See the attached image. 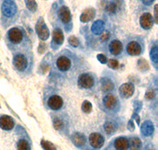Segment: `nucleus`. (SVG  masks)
<instances>
[{
	"label": "nucleus",
	"instance_id": "1",
	"mask_svg": "<svg viewBox=\"0 0 158 150\" xmlns=\"http://www.w3.org/2000/svg\"><path fill=\"white\" fill-rule=\"evenodd\" d=\"M36 31L38 36L43 40H46L48 39L50 32H49L48 28L47 27L44 22V20L43 18H40L39 20L36 22Z\"/></svg>",
	"mask_w": 158,
	"mask_h": 150
},
{
	"label": "nucleus",
	"instance_id": "2",
	"mask_svg": "<svg viewBox=\"0 0 158 150\" xmlns=\"http://www.w3.org/2000/svg\"><path fill=\"white\" fill-rule=\"evenodd\" d=\"M2 12L6 17L11 18L16 14L17 6L11 0H6L2 5Z\"/></svg>",
	"mask_w": 158,
	"mask_h": 150
},
{
	"label": "nucleus",
	"instance_id": "3",
	"mask_svg": "<svg viewBox=\"0 0 158 150\" xmlns=\"http://www.w3.org/2000/svg\"><path fill=\"white\" fill-rule=\"evenodd\" d=\"M78 85L83 89H89L94 85V79L89 73H83L78 78Z\"/></svg>",
	"mask_w": 158,
	"mask_h": 150
},
{
	"label": "nucleus",
	"instance_id": "4",
	"mask_svg": "<svg viewBox=\"0 0 158 150\" xmlns=\"http://www.w3.org/2000/svg\"><path fill=\"white\" fill-rule=\"evenodd\" d=\"M8 37L11 43L17 44L22 42L23 39V34L18 28H13L8 32Z\"/></svg>",
	"mask_w": 158,
	"mask_h": 150
},
{
	"label": "nucleus",
	"instance_id": "5",
	"mask_svg": "<svg viewBox=\"0 0 158 150\" xmlns=\"http://www.w3.org/2000/svg\"><path fill=\"white\" fill-rule=\"evenodd\" d=\"M13 63L15 65V67L17 68V70L19 71H24L26 69L28 65L27 59L23 56V55H16L14 57V60Z\"/></svg>",
	"mask_w": 158,
	"mask_h": 150
},
{
	"label": "nucleus",
	"instance_id": "6",
	"mask_svg": "<svg viewBox=\"0 0 158 150\" xmlns=\"http://www.w3.org/2000/svg\"><path fill=\"white\" fill-rule=\"evenodd\" d=\"M89 142L95 148H100L104 145V138L101 134L94 133L89 136Z\"/></svg>",
	"mask_w": 158,
	"mask_h": 150
},
{
	"label": "nucleus",
	"instance_id": "7",
	"mask_svg": "<svg viewBox=\"0 0 158 150\" xmlns=\"http://www.w3.org/2000/svg\"><path fill=\"white\" fill-rule=\"evenodd\" d=\"M140 24L143 29H151L153 25V19L152 18V15L149 14V13L143 14L140 18Z\"/></svg>",
	"mask_w": 158,
	"mask_h": 150
},
{
	"label": "nucleus",
	"instance_id": "8",
	"mask_svg": "<svg viewBox=\"0 0 158 150\" xmlns=\"http://www.w3.org/2000/svg\"><path fill=\"white\" fill-rule=\"evenodd\" d=\"M63 104V99L59 97V96H57V95L52 96V97L49 98L48 101V104L49 107L52 110H59L62 107Z\"/></svg>",
	"mask_w": 158,
	"mask_h": 150
},
{
	"label": "nucleus",
	"instance_id": "9",
	"mask_svg": "<svg viewBox=\"0 0 158 150\" xmlns=\"http://www.w3.org/2000/svg\"><path fill=\"white\" fill-rule=\"evenodd\" d=\"M15 127V122L11 117L3 115L0 118V127L5 131H10Z\"/></svg>",
	"mask_w": 158,
	"mask_h": 150
},
{
	"label": "nucleus",
	"instance_id": "10",
	"mask_svg": "<svg viewBox=\"0 0 158 150\" xmlns=\"http://www.w3.org/2000/svg\"><path fill=\"white\" fill-rule=\"evenodd\" d=\"M135 92V87L131 83H126L123 84L119 88V93L123 98H129L133 95Z\"/></svg>",
	"mask_w": 158,
	"mask_h": 150
},
{
	"label": "nucleus",
	"instance_id": "11",
	"mask_svg": "<svg viewBox=\"0 0 158 150\" xmlns=\"http://www.w3.org/2000/svg\"><path fill=\"white\" fill-rule=\"evenodd\" d=\"M56 65L57 67L59 68V70L61 71H67L70 68L71 66V62L70 59L66 56H61L57 59L56 62Z\"/></svg>",
	"mask_w": 158,
	"mask_h": 150
},
{
	"label": "nucleus",
	"instance_id": "12",
	"mask_svg": "<svg viewBox=\"0 0 158 150\" xmlns=\"http://www.w3.org/2000/svg\"><path fill=\"white\" fill-rule=\"evenodd\" d=\"M127 51L131 56H138L142 52V47L138 42L131 41L128 44Z\"/></svg>",
	"mask_w": 158,
	"mask_h": 150
},
{
	"label": "nucleus",
	"instance_id": "13",
	"mask_svg": "<svg viewBox=\"0 0 158 150\" xmlns=\"http://www.w3.org/2000/svg\"><path fill=\"white\" fill-rule=\"evenodd\" d=\"M59 16L62 22L63 23H69L71 20V14L68 7L63 6L59 10Z\"/></svg>",
	"mask_w": 158,
	"mask_h": 150
},
{
	"label": "nucleus",
	"instance_id": "14",
	"mask_svg": "<svg viewBox=\"0 0 158 150\" xmlns=\"http://www.w3.org/2000/svg\"><path fill=\"white\" fill-rule=\"evenodd\" d=\"M104 106L108 109H114L117 105V99L116 97L112 94H108L104 97Z\"/></svg>",
	"mask_w": 158,
	"mask_h": 150
},
{
	"label": "nucleus",
	"instance_id": "15",
	"mask_svg": "<svg viewBox=\"0 0 158 150\" xmlns=\"http://www.w3.org/2000/svg\"><path fill=\"white\" fill-rule=\"evenodd\" d=\"M110 52L113 56H118L123 51V44L120 41H118L117 40H112L109 45Z\"/></svg>",
	"mask_w": 158,
	"mask_h": 150
},
{
	"label": "nucleus",
	"instance_id": "16",
	"mask_svg": "<svg viewBox=\"0 0 158 150\" xmlns=\"http://www.w3.org/2000/svg\"><path fill=\"white\" fill-rule=\"evenodd\" d=\"M96 11L94 8H88L85 10L80 17V20L82 22H89L95 17Z\"/></svg>",
	"mask_w": 158,
	"mask_h": 150
},
{
	"label": "nucleus",
	"instance_id": "17",
	"mask_svg": "<svg viewBox=\"0 0 158 150\" xmlns=\"http://www.w3.org/2000/svg\"><path fill=\"white\" fill-rule=\"evenodd\" d=\"M73 143L77 147H81L86 142V138L85 135L81 133H74L71 137Z\"/></svg>",
	"mask_w": 158,
	"mask_h": 150
},
{
	"label": "nucleus",
	"instance_id": "18",
	"mask_svg": "<svg viewBox=\"0 0 158 150\" xmlns=\"http://www.w3.org/2000/svg\"><path fill=\"white\" fill-rule=\"evenodd\" d=\"M141 131H142L143 135L150 136L154 131L153 124L150 121L144 122L143 124L142 125V127H141Z\"/></svg>",
	"mask_w": 158,
	"mask_h": 150
},
{
	"label": "nucleus",
	"instance_id": "19",
	"mask_svg": "<svg viewBox=\"0 0 158 150\" xmlns=\"http://www.w3.org/2000/svg\"><path fill=\"white\" fill-rule=\"evenodd\" d=\"M92 32L95 35H101L104 31V23L101 20H97L91 27Z\"/></svg>",
	"mask_w": 158,
	"mask_h": 150
},
{
	"label": "nucleus",
	"instance_id": "20",
	"mask_svg": "<svg viewBox=\"0 0 158 150\" xmlns=\"http://www.w3.org/2000/svg\"><path fill=\"white\" fill-rule=\"evenodd\" d=\"M115 147L117 150H127L129 141L127 138H118L115 141Z\"/></svg>",
	"mask_w": 158,
	"mask_h": 150
},
{
	"label": "nucleus",
	"instance_id": "21",
	"mask_svg": "<svg viewBox=\"0 0 158 150\" xmlns=\"http://www.w3.org/2000/svg\"><path fill=\"white\" fill-rule=\"evenodd\" d=\"M53 40L57 44H62L64 41V36L61 29H56L53 31Z\"/></svg>",
	"mask_w": 158,
	"mask_h": 150
},
{
	"label": "nucleus",
	"instance_id": "22",
	"mask_svg": "<svg viewBox=\"0 0 158 150\" xmlns=\"http://www.w3.org/2000/svg\"><path fill=\"white\" fill-rule=\"evenodd\" d=\"M129 146L131 150H140L142 148V141L138 138H131L130 140Z\"/></svg>",
	"mask_w": 158,
	"mask_h": 150
},
{
	"label": "nucleus",
	"instance_id": "23",
	"mask_svg": "<svg viewBox=\"0 0 158 150\" xmlns=\"http://www.w3.org/2000/svg\"><path fill=\"white\" fill-rule=\"evenodd\" d=\"M101 84H102V90L104 91H109V90H111L114 88V84L109 79H102Z\"/></svg>",
	"mask_w": 158,
	"mask_h": 150
},
{
	"label": "nucleus",
	"instance_id": "24",
	"mask_svg": "<svg viewBox=\"0 0 158 150\" xmlns=\"http://www.w3.org/2000/svg\"><path fill=\"white\" fill-rule=\"evenodd\" d=\"M104 130H105L107 134H113L115 131V130H116V125L114 123H112V122H108L104 125Z\"/></svg>",
	"mask_w": 158,
	"mask_h": 150
},
{
	"label": "nucleus",
	"instance_id": "25",
	"mask_svg": "<svg viewBox=\"0 0 158 150\" xmlns=\"http://www.w3.org/2000/svg\"><path fill=\"white\" fill-rule=\"evenodd\" d=\"M25 5L28 9L32 12H35L37 10V4L36 0H25Z\"/></svg>",
	"mask_w": 158,
	"mask_h": 150
},
{
	"label": "nucleus",
	"instance_id": "26",
	"mask_svg": "<svg viewBox=\"0 0 158 150\" xmlns=\"http://www.w3.org/2000/svg\"><path fill=\"white\" fill-rule=\"evenodd\" d=\"M18 150H30V145L26 140H19L18 142Z\"/></svg>",
	"mask_w": 158,
	"mask_h": 150
},
{
	"label": "nucleus",
	"instance_id": "27",
	"mask_svg": "<svg viewBox=\"0 0 158 150\" xmlns=\"http://www.w3.org/2000/svg\"><path fill=\"white\" fill-rule=\"evenodd\" d=\"M41 145L43 147V148L44 150H56L55 145L51 143L50 141H44V140H42L41 141Z\"/></svg>",
	"mask_w": 158,
	"mask_h": 150
},
{
	"label": "nucleus",
	"instance_id": "28",
	"mask_svg": "<svg viewBox=\"0 0 158 150\" xmlns=\"http://www.w3.org/2000/svg\"><path fill=\"white\" fill-rule=\"evenodd\" d=\"M150 57L151 59L156 63L158 62V48L156 46L153 47L150 52Z\"/></svg>",
	"mask_w": 158,
	"mask_h": 150
},
{
	"label": "nucleus",
	"instance_id": "29",
	"mask_svg": "<svg viewBox=\"0 0 158 150\" xmlns=\"http://www.w3.org/2000/svg\"><path fill=\"white\" fill-rule=\"evenodd\" d=\"M92 104L89 100H85L83 102L82 106H81V108H82V111L85 113H89L92 111Z\"/></svg>",
	"mask_w": 158,
	"mask_h": 150
},
{
	"label": "nucleus",
	"instance_id": "30",
	"mask_svg": "<svg viewBox=\"0 0 158 150\" xmlns=\"http://www.w3.org/2000/svg\"><path fill=\"white\" fill-rule=\"evenodd\" d=\"M68 41H69V43L70 44V45H72V46L77 47L79 45L78 39L74 36H70V37H69Z\"/></svg>",
	"mask_w": 158,
	"mask_h": 150
},
{
	"label": "nucleus",
	"instance_id": "31",
	"mask_svg": "<svg viewBox=\"0 0 158 150\" xmlns=\"http://www.w3.org/2000/svg\"><path fill=\"white\" fill-rule=\"evenodd\" d=\"M116 8H117L116 4L114 3V2H111V3H110L109 5L107 6L106 10L109 13H114L115 12V10H116Z\"/></svg>",
	"mask_w": 158,
	"mask_h": 150
},
{
	"label": "nucleus",
	"instance_id": "32",
	"mask_svg": "<svg viewBox=\"0 0 158 150\" xmlns=\"http://www.w3.org/2000/svg\"><path fill=\"white\" fill-rule=\"evenodd\" d=\"M54 127L56 130H60L63 127V122L59 119H56L54 120Z\"/></svg>",
	"mask_w": 158,
	"mask_h": 150
},
{
	"label": "nucleus",
	"instance_id": "33",
	"mask_svg": "<svg viewBox=\"0 0 158 150\" xmlns=\"http://www.w3.org/2000/svg\"><path fill=\"white\" fill-rule=\"evenodd\" d=\"M108 66L111 68H113V69H115V68L118 67V61L115 60V59H110L108 61Z\"/></svg>",
	"mask_w": 158,
	"mask_h": 150
},
{
	"label": "nucleus",
	"instance_id": "34",
	"mask_svg": "<svg viewBox=\"0 0 158 150\" xmlns=\"http://www.w3.org/2000/svg\"><path fill=\"white\" fill-rule=\"evenodd\" d=\"M97 59H98V60L102 63H106L107 61H108L106 56H104V55H98V56H97Z\"/></svg>",
	"mask_w": 158,
	"mask_h": 150
},
{
	"label": "nucleus",
	"instance_id": "35",
	"mask_svg": "<svg viewBox=\"0 0 158 150\" xmlns=\"http://www.w3.org/2000/svg\"><path fill=\"white\" fill-rule=\"evenodd\" d=\"M108 38H109V32H106V31H104V32L101 33V39L102 40H106Z\"/></svg>",
	"mask_w": 158,
	"mask_h": 150
},
{
	"label": "nucleus",
	"instance_id": "36",
	"mask_svg": "<svg viewBox=\"0 0 158 150\" xmlns=\"http://www.w3.org/2000/svg\"><path fill=\"white\" fill-rule=\"evenodd\" d=\"M154 96L155 94L153 91H149L147 93H146V98L149 99V100L153 99V97H154Z\"/></svg>",
	"mask_w": 158,
	"mask_h": 150
},
{
	"label": "nucleus",
	"instance_id": "37",
	"mask_svg": "<svg viewBox=\"0 0 158 150\" xmlns=\"http://www.w3.org/2000/svg\"><path fill=\"white\" fill-rule=\"evenodd\" d=\"M157 7H158V5H155V8H154V15H155V22L156 23L158 22V15H157Z\"/></svg>",
	"mask_w": 158,
	"mask_h": 150
},
{
	"label": "nucleus",
	"instance_id": "38",
	"mask_svg": "<svg viewBox=\"0 0 158 150\" xmlns=\"http://www.w3.org/2000/svg\"><path fill=\"white\" fill-rule=\"evenodd\" d=\"M142 2H143V3L145 4V5L150 6L151 4L154 2V0H142Z\"/></svg>",
	"mask_w": 158,
	"mask_h": 150
}]
</instances>
